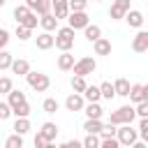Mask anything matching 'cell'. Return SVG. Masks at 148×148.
<instances>
[{"label":"cell","instance_id":"obj_1","mask_svg":"<svg viewBox=\"0 0 148 148\" xmlns=\"http://www.w3.org/2000/svg\"><path fill=\"white\" fill-rule=\"evenodd\" d=\"M134 118H136L134 104H123V106H118L116 111H111L109 123H113V125H125V123H132Z\"/></svg>","mask_w":148,"mask_h":148},{"label":"cell","instance_id":"obj_2","mask_svg":"<svg viewBox=\"0 0 148 148\" xmlns=\"http://www.w3.org/2000/svg\"><path fill=\"white\" fill-rule=\"evenodd\" d=\"M74 28H69V25H62V28H58L56 30V49H60V51H69L72 46H74Z\"/></svg>","mask_w":148,"mask_h":148},{"label":"cell","instance_id":"obj_3","mask_svg":"<svg viewBox=\"0 0 148 148\" xmlns=\"http://www.w3.org/2000/svg\"><path fill=\"white\" fill-rule=\"evenodd\" d=\"M25 81H28V86H30L35 92H46L49 86H51V79H49L44 72H32V69L25 74Z\"/></svg>","mask_w":148,"mask_h":148},{"label":"cell","instance_id":"obj_4","mask_svg":"<svg viewBox=\"0 0 148 148\" xmlns=\"http://www.w3.org/2000/svg\"><path fill=\"white\" fill-rule=\"evenodd\" d=\"M116 139L120 141V146H132V143L139 139V130H134L132 123L118 125V130H116Z\"/></svg>","mask_w":148,"mask_h":148},{"label":"cell","instance_id":"obj_5","mask_svg":"<svg viewBox=\"0 0 148 148\" xmlns=\"http://www.w3.org/2000/svg\"><path fill=\"white\" fill-rule=\"evenodd\" d=\"M95 69H97V62H95V58H90V56L79 58V60L74 62V67H72V72L79 74V76H88V74H92Z\"/></svg>","mask_w":148,"mask_h":148},{"label":"cell","instance_id":"obj_6","mask_svg":"<svg viewBox=\"0 0 148 148\" xmlns=\"http://www.w3.org/2000/svg\"><path fill=\"white\" fill-rule=\"evenodd\" d=\"M88 23H90V18H88L86 9L83 12H69V16H67V25L74 28V30H83Z\"/></svg>","mask_w":148,"mask_h":148},{"label":"cell","instance_id":"obj_7","mask_svg":"<svg viewBox=\"0 0 148 148\" xmlns=\"http://www.w3.org/2000/svg\"><path fill=\"white\" fill-rule=\"evenodd\" d=\"M83 106H86V97L81 92H69L67 95V99H65V109L67 111L79 113V111H83Z\"/></svg>","mask_w":148,"mask_h":148},{"label":"cell","instance_id":"obj_8","mask_svg":"<svg viewBox=\"0 0 148 148\" xmlns=\"http://www.w3.org/2000/svg\"><path fill=\"white\" fill-rule=\"evenodd\" d=\"M130 2H132V0H113V2H111V9H109L111 21L125 18V14H127V9H130Z\"/></svg>","mask_w":148,"mask_h":148},{"label":"cell","instance_id":"obj_9","mask_svg":"<svg viewBox=\"0 0 148 148\" xmlns=\"http://www.w3.org/2000/svg\"><path fill=\"white\" fill-rule=\"evenodd\" d=\"M132 51L134 53H146L148 51V30H141L132 37Z\"/></svg>","mask_w":148,"mask_h":148},{"label":"cell","instance_id":"obj_10","mask_svg":"<svg viewBox=\"0 0 148 148\" xmlns=\"http://www.w3.org/2000/svg\"><path fill=\"white\" fill-rule=\"evenodd\" d=\"M51 14L60 21L69 16V0H51Z\"/></svg>","mask_w":148,"mask_h":148},{"label":"cell","instance_id":"obj_11","mask_svg":"<svg viewBox=\"0 0 148 148\" xmlns=\"http://www.w3.org/2000/svg\"><path fill=\"white\" fill-rule=\"evenodd\" d=\"M35 44H37V49H39V51H49V49H53L56 37H53L49 30H44V32H39V35L35 37Z\"/></svg>","mask_w":148,"mask_h":148},{"label":"cell","instance_id":"obj_12","mask_svg":"<svg viewBox=\"0 0 148 148\" xmlns=\"http://www.w3.org/2000/svg\"><path fill=\"white\" fill-rule=\"evenodd\" d=\"M25 5H28V9H30V12H35L37 16H42V14H49V12H51V0H25Z\"/></svg>","mask_w":148,"mask_h":148},{"label":"cell","instance_id":"obj_13","mask_svg":"<svg viewBox=\"0 0 148 148\" xmlns=\"http://www.w3.org/2000/svg\"><path fill=\"white\" fill-rule=\"evenodd\" d=\"M125 21H127V25H130V28H136V30H139V28L143 25V21H146V18H143V14H141L139 9H132V7H130V9H127V14H125Z\"/></svg>","mask_w":148,"mask_h":148},{"label":"cell","instance_id":"obj_14","mask_svg":"<svg viewBox=\"0 0 148 148\" xmlns=\"http://www.w3.org/2000/svg\"><path fill=\"white\" fill-rule=\"evenodd\" d=\"M130 88H132V83H130L125 76H118V79L113 81V90H116V97H127V95H130Z\"/></svg>","mask_w":148,"mask_h":148},{"label":"cell","instance_id":"obj_15","mask_svg":"<svg viewBox=\"0 0 148 148\" xmlns=\"http://www.w3.org/2000/svg\"><path fill=\"white\" fill-rule=\"evenodd\" d=\"M92 49H95V56H111V42L106 37H99L92 42Z\"/></svg>","mask_w":148,"mask_h":148},{"label":"cell","instance_id":"obj_16","mask_svg":"<svg viewBox=\"0 0 148 148\" xmlns=\"http://www.w3.org/2000/svg\"><path fill=\"white\" fill-rule=\"evenodd\" d=\"M39 134H42L49 143H53L56 136H58V125H56V123H44V125L39 127Z\"/></svg>","mask_w":148,"mask_h":148},{"label":"cell","instance_id":"obj_17","mask_svg":"<svg viewBox=\"0 0 148 148\" xmlns=\"http://www.w3.org/2000/svg\"><path fill=\"white\" fill-rule=\"evenodd\" d=\"M39 25H42V30H49V32H53V30H58V18L49 12V14H42L39 16Z\"/></svg>","mask_w":148,"mask_h":148},{"label":"cell","instance_id":"obj_18","mask_svg":"<svg viewBox=\"0 0 148 148\" xmlns=\"http://www.w3.org/2000/svg\"><path fill=\"white\" fill-rule=\"evenodd\" d=\"M74 56L69 53V51H62L60 56H58V69H62V72H69L72 67H74Z\"/></svg>","mask_w":148,"mask_h":148},{"label":"cell","instance_id":"obj_19","mask_svg":"<svg viewBox=\"0 0 148 148\" xmlns=\"http://www.w3.org/2000/svg\"><path fill=\"white\" fill-rule=\"evenodd\" d=\"M9 69H12L14 74H18V76H25V74L30 72V62H28V60H23V58H14Z\"/></svg>","mask_w":148,"mask_h":148},{"label":"cell","instance_id":"obj_20","mask_svg":"<svg viewBox=\"0 0 148 148\" xmlns=\"http://www.w3.org/2000/svg\"><path fill=\"white\" fill-rule=\"evenodd\" d=\"M83 113H86V118H102L104 109L99 106V102H88L83 106Z\"/></svg>","mask_w":148,"mask_h":148},{"label":"cell","instance_id":"obj_21","mask_svg":"<svg viewBox=\"0 0 148 148\" xmlns=\"http://www.w3.org/2000/svg\"><path fill=\"white\" fill-rule=\"evenodd\" d=\"M83 35H86V39H88V42H95V39H99V37H102V28H99L97 23H88V25L83 28Z\"/></svg>","mask_w":148,"mask_h":148},{"label":"cell","instance_id":"obj_22","mask_svg":"<svg viewBox=\"0 0 148 148\" xmlns=\"http://www.w3.org/2000/svg\"><path fill=\"white\" fill-rule=\"evenodd\" d=\"M7 102H9V106L14 109L16 104L25 102V92H23V90H16V88H12V90L7 92Z\"/></svg>","mask_w":148,"mask_h":148},{"label":"cell","instance_id":"obj_23","mask_svg":"<svg viewBox=\"0 0 148 148\" xmlns=\"http://www.w3.org/2000/svg\"><path fill=\"white\" fill-rule=\"evenodd\" d=\"M83 97H86V102H99V99H102L99 86H86V90H83Z\"/></svg>","mask_w":148,"mask_h":148},{"label":"cell","instance_id":"obj_24","mask_svg":"<svg viewBox=\"0 0 148 148\" xmlns=\"http://www.w3.org/2000/svg\"><path fill=\"white\" fill-rule=\"evenodd\" d=\"M127 97H130V102H132V104H139V102L143 99V86H141V83H132V88H130V95H127Z\"/></svg>","mask_w":148,"mask_h":148},{"label":"cell","instance_id":"obj_25","mask_svg":"<svg viewBox=\"0 0 148 148\" xmlns=\"http://www.w3.org/2000/svg\"><path fill=\"white\" fill-rule=\"evenodd\" d=\"M83 130L90 132V134H99V130H102V118H86Z\"/></svg>","mask_w":148,"mask_h":148},{"label":"cell","instance_id":"obj_26","mask_svg":"<svg viewBox=\"0 0 148 148\" xmlns=\"http://www.w3.org/2000/svg\"><path fill=\"white\" fill-rule=\"evenodd\" d=\"M12 116H16V118H28V116H30V104H28V99L21 102V104H16V106L12 109Z\"/></svg>","mask_w":148,"mask_h":148},{"label":"cell","instance_id":"obj_27","mask_svg":"<svg viewBox=\"0 0 148 148\" xmlns=\"http://www.w3.org/2000/svg\"><path fill=\"white\" fill-rule=\"evenodd\" d=\"M12 130H14L16 134H28V132H30V120H28V118H16Z\"/></svg>","mask_w":148,"mask_h":148},{"label":"cell","instance_id":"obj_28","mask_svg":"<svg viewBox=\"0 0 148 148\" xmlns=\"http://www.w3.org/2000/svg\"><path fill=\"white\" fill-rule=\"evenodd\" d=\"M99 92H102V99H113L116 97V90H113V83L111 81L99 83Z\"/></svg>","mask_w":148,"mask_h":148},{"label":"cell","instance_id":"obj_29","mask_svg":"<svg viewBox=\"0 0 148 148\" xmlns=\"http://www.w3.org/2000/svg\"><path fill=\"white\" fill-rule=\"evenodd\" d=\"M42 109H44V113H56V111L60 109V102H58L56 97H46V99L42 102Z\"/></svg>","mask_w":148,"mask_h":148},{"label":"cell","instance_id":"obj_30","mask_svg":"<svg viewBox=\"0 0 148 148\" xmlns=\"http://www.w3.org/2000/svg\"><path fill=\"white\" fill-rule=\"evenodd\" d=\"M12 60H14V56H12L7 49H0V72L9 69V67H12Z\"/></svg>","mask_w":148,"mask_h":148},{"label":"cell","instance_id":"obj_31","mask_svg":"<svg viewBox=\"0 0 148 148\" xmlns=\"http://www.w3.org/2000/svg\"><path fill=\"white\" fill-rule=\"evenodd\" d=\"M86 86H88V83H86V76H79V74L72 76V90H74V92H81V95H83Z\"/></svg>","mask_w":148,"mask_h":148},{"label":"cell","instance_id":"obj_32","mask_svg":"<svg viewBox=\"0 0 148 148\" xmlns=\"http://www.w3.org/2000/svg\"><path fill=\"white\" fill-rule=\"evenodd\" d=\"M5 146L7 148H23V134H12V136H7V141H5Z\"/></svg>","mask_w":148,"mask_h":148},{"label":"cell","instance_id":"obj_33","mask_svg":"<svg viewBox=\"0 0 148 148\" xmlns=\"http://www.w3.org/2000/svg\"><path fill=\"white\" fill-rule=\"evenodd\" d=\"M37 23H39V16H37L35 12H28V16L21 21V25H25V28H30V30H35V28H37Z\"/></svg>","mask_w":148,"mask_h":148},{"label":"cell","instance_id":"obj_34","mask_svg":"<svg viewBox=\"0 0 148 148\" xmlns=\"http://www.w3.org/2000/svg\"><path fill=\"white\" fill-rule=\"evenodd\" d=\"M16 37H18V42H28L32 37V30L25 28V25H21V23H16Z\"/></svg>","mask_w":148,"mask_h":148},{"label":"cell","instance_id":"obj_35","mask_svg":"<svg viewBox=\"0 0 148 148\" xmlns=\"http://www.w3.org/2000/svg\"><path fill=\"white\" fill-rule=\"evenodd\" d=\"M28 12H30V9H28L25 2H23V5H16V7H14V18H16V23H21V21L28 16Z\"/></svg>","mask_w":148,"mask_h":148},{"label":"cell","instance_id":"obj_36","mask_svg":"<svg viewBox=\"0 0 148 148\" xmlns=\"http://www.w3.org/2000/svg\"><path fill=\"white\" fill-rule=\"evenodd\" d=\"M139 139L148 146V116L141 118V123H139Z\"/></svg>","mask_w":148,"mask_h":148},{"label":"cell","instance_id":"obj_37","mask_svg":"<svg viewBox=\"0 0 148 148\" xmlns=\"http://www.w3.org/2000/svg\"><path fill=\"white\" fill-rule=\"evenodd\" d=\"M99 146H102V148H118L120 141H118L116 136H99Z\"/></svg>","mask_w":148,"mask_h":148},{"label":"cell","instance_id":"obj_38","mask_svg":"<svg viewBox=\"0 0 148 148\" xmlns=\"http://www.w3.org/2000/svg\"><path fill=\"white\" fill-rule=\"evenodd\" d=\"M116 130H118V125H113V123H102V130H99V136H116Z\"/></svg>","mask_w":148,"mask_h":148},{"label":"cell","instance_id":"obj_39","mask_svg":"<svg viewBox=\"0 0 148 148\" xmlns=\"http://www.w3.org/2000/svg\"><path fill=\"white\" fill-rule=\"evenodd\" d=\"M81 143H83L86 148H97V146H99V134H90V132H88V136H86Z\"/></svg>","mask_w":148,"mask_h":148},{"label":"cell","instance_id":"obj_40","mask_svg":"<svg viewBox=\"0 0 148 148\" xmlns=\"http://www.w3.org/2000/svg\"><path fill=\"white\" fill-rule=\"evenodd\" d=\"M12 88H14L12 79H9V76H0V95H7Z\"/></svg>","mask_w":148,"mask_h":148},{"label":"cell","instance_id":"obj_41","mask_svg":"<svg viewBox=\"0 0 148 148\" xmlns=\"http://www.w3.org/2000/svg\"><path fill=\"white\" fill-rule=\"evenodd\" d=\"M134 109H136V116L139 118H146L148 116V99H141L139 104H134Z\"/></svg>","mask_w":148,"mask_h":148},{"label":"cell","instance_id":"obj_42","mask_svg":"<svg viewBox=\"0 0 148 148\" xmlns=\"http://www.w3.org/2000/svg\"><path fill=\"white\" fill-rule=\"evenodd\" d=\"M88 7V0H69V12H83Z\"/></svg>","mask_w":148,"mask_h":148},{"label":"cell","instance_id":"obj_43","mask_svg":"<svg viewBox=\"0 0 148 148\" xmlns=\"http://www.w3.org/2000/svg\"><path fill=\"white\" fill-rule=\"evenodd\" d=\"M12 116V106H9V102H2L0 99V120H7Z\"/></svg>","mask_w":148,"mask_h":148},{"label":"cell","instance_id":"obj_44","mask_svg":"<svg viewBox=\"0 0 148 148\" xmlns=\"http://www.w3.org/2000/svg\"><path fill=\"white\" fill-rule=\"evenodd\" d=\"M49 146H51V143H49V141L37 132V134H35V148H49Z\"/></svg>","mask_w":148,"mask_h":148},{"label":"cell","instance_id":"obj_45","mask_svg":"<svg viewBox=\"0 0 148 148\" xmlns=\"http://www.w3.org/2000/svg\"><path fill=\"white\" fill-rule=\"evenodd\" d=\"M7 44H9V30L0 28V49H7Z\"/></svg>","mask_w":148,"mask_h":148},{"label":"cell","instance_id":"obj_46","mask_svg":"<svg viewBox=\"0 0 148 148\" xmlns=\"http://www.w3.org/2000/svg\"><path fill=\"white\" fill-rule=\"evenodd\" d=\"M62 146H65V148H79V146H83V143H81V141H76V139H72V141H65Z\"/></svg>","mask_w":148,"mask_h":148},{"label":"cell","instance_id":"obj_47","mask_svg":"<svg viewBox=\"0 0 148 148\" xmlns=\"http://www.w3.org/2000/svg\"><path fill=\"white\" fill-rule=\"evenodd\" d=\"M143 99H148V83L143 86Z\"/></svg>","mask_w":148,"mask_h":148},{"label":"cell","instance_id":"obj_48","mask_svg":"<svg viewBox=\"0 0 148 148\" xmlns=\"http://www.w3.org/2000/svg\"><path fill=\"white\" fill-rule=\"evenodd\" d=\"M5 2H7V0H0V7H2V5H5Z\"/></svg>","mask_w":148,"mask_h":148},{"label":"cell","instance_id":"obj_49","mask_svg":"<svg viewBox=\"0 0 148 148\" xmlns=\"http://www.w3.org/2000/svg\"><path fill=\"white\" fill-rule=\"evenodd\" d=\"M95 2H104V0H95Z\"/></svg>","mask_w":148,"mask_h":148}]
</instances>
